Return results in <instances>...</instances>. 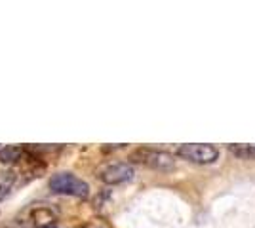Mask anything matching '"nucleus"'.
<instances>
[{"label": "nucleus", "mask_w": 255, "mask_h": 228, "mask_svg": "<svg viewBox=\"0 0 255 228\" xmlns=\"http://www.w3.org/2000/svg\"><path fill=\"white\" fill-rule=\"evenodd\" d=\"M23 149L21 147H15V145H8V147H2L0 149V162L2 163H13L17 160H21Z\"/></svg>", "instance_id": "39448f33"}, {"label": "nucleus", "mask_w": 255, "mask_h": 228, "mask_svg": "<svg viewBox=\"0 0 255 228\" xmlns=\"http://www.w3.org/2000/svg\"><path fill=\"white\" fill-rule=\"evenodd\" d=\"M231 152L240 160H254L255 145H231Z\"/></svg>", "instance_id": "0eeeda50"}, {"label": "nucleus", "mask_w": 255, "mask_h": 228, "mask_svg": "<svg viewBox=\"0 0 255 228\" xmlns=\"http://www.w3.org/2000/svg\"><path fill=\"white\" fill-rule=\"evenodd\" d=\"M40 228H57L55 225H52V223H48V225H42Z\"/></svg>", "instance_id": "6e6552de"}, {"label": "nucleus", "mask_w": 255, "mask_h": 228, "mask_svg": "<svg viewBox=\"0 0 255 228\" xmlns=\"http://www.w3.org/2000/svg\"><path fill=\"white\" fill-rule=\"evenodd\" d=\"M50 190L55 192V194L75 196V198H86V196L90 194L88 183H84L82 179H78L76 175L69 173V171H61V173L52 175Z\"/></svg>", "instance_id": "f257e3e1"}, {"label": "nucleus", "mask_w": 255, "mask_h": 228, "mask_svg": "<svg viewBox=\"0 0 255 228\" xmlns=\"http://www.w3.org/2000/svg\"><path fill=\"white\" fill-rule=\"evenodd\" d=\"M133 175L135 171L129 163H113V165H107L99 177L105 185H122V183L131 181Z\"/></svg>", "instance_id": "20e7f679"}, {"label": "nucleus", "mask_w": 255, "mask_h": 228, "mask_svg": "<svg viewBox=\"0 0 255 228\" xmlns=\"http://www.w3.org/2000/svg\"><path fill=\"white\" fill-rule=\"evenodd\" d=\"M15 179H17V175L13 171H2L0 173V200H4L10 194V190L15 185Z\"/></svg>", "instance_id": "423d86ee"}, {"label": "nucleus", "mask_w": 255, "mask_h": 228, "mask_svg": "<svg viewBox=\"0 0 255 228\" xmlns=\"http://www.w3.org/2000/svg\"><path fill=\"white\" fill-rule=\"evenodd\" d=\"M131 160L137 163H143L147 167L158 169V171H171L175 167V160L168 152L152 151V149H137L131 154Z\"/></svg>", "instance_id": "f03ea898"}, {"label": "nucleus", "mask_w": 255, "mask_h": 228, "mask_svg": "<svg viewBox=\"0 0 255 228\" xmlns=\"http://www.w3.org/2000/svg\"><path fill=\"white\" fill-rule=\"evenodd\" d=\"M177 154L183 160H189L192 163H213L219 158V151L213 145H200V143L181 145Z\"/></svg>", "instance_id": "7ed1b4c3"}]
</instances>
